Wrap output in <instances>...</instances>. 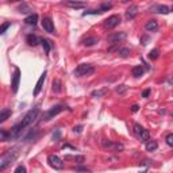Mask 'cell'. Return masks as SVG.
Here are the masks:
<instances>
[{"instance_id":"obj_1","label":"cell","mask_w":173,"mask_h":173,"mask_svg":"<svg viewBox=\"0 0 173 173\" xmlns=\"http://www.w3.org/2000/svg\"><path fill=\"white\" fill-rule=\"evenodd\" d=\"M39 115V108H32L30 110L27 114L25 115V118L22 119V122H19L18 125H15L12 128H11V138H18L20 135V133L25 130L27 126L32 125V123L35 122V119L38 118Z\"/></svg>"},{"instance_id":"obj_2","label":"cell","mask_w":173,"mask_h":173,"mask_svg":"<svg viewBox=\"0 0 173 173\" xmlns=\"http://www.w3.org/2000/svg\"><path fill=\"white\" fill-rule=\"evenodd\" d=\"M18 156H19V148H12L7 150L0 158V170H4L8 165H11L18 158Z\"/></svg>"},{"instance_id":"obj_3","label":"cell","mask_w":173,"mask_h":173,"mask_svg":"<svg viewBox=\"0 0 173 173\" xmlns=\"http://www.w3.org/2000/svg\"><path fill=\"white\" fill-rule=\"evenodd\" d=\"M95 72V68L89 64H80L74 69V76L81 77V76H89Z\"/></svg>"},{"instance_id":"obj_4","label":"cell","mask_w":173,"mask_h":173,"mask_svg":"<svg viewBox=\"0 0 173 173\" xmlns=\"http://www.w3.org/2000/svg\"><path fill=\"white\" fill-rule=\"evenodd\" d=\"M48 162L51 168H54V169H57V170L64 169V161L58 157V156H56V154H50V156H49Z\"/></svg>"},{"instance_id":"obj_5","label":"cell","mask_w":173,"mask_h":173,"mask_svg":"<svg viewBox=\"0 0 173 173\" xmlns=\"http://www.w3.org/2000/svg\"><path fill=\"white\" fill-rule=\"evenodd\" d=\"M64 110V106H56V107H53V108H50L49 110L46 114H43V120H50V119H53L54 116H57L60 112Z\"/></svg>"},{"instance_id":"obj_6","label":"cell","mask_w":173,"mask_h":173,"mask_svg":"<svg viewBox=\"0 0 173 173\" xmlns=\"http://www.w3.org/2000/svg\"><path fill=\"white\" fill-rule=\"evenodd\" d=\"M126 38H127V34H126L125 31L112 32V34H110L108 35V42H111V43H119V42L125 41Z\"/></svg>"},{"instance_id":"obj_7","label":"cell","mask_w":173,"mask_h":173,"mask_svg":"<svg viewBox=\"0 0 173 173\" xmlns=\"http://www.w3.org/2000/svg\"><path fill=\"white\" fill-rule=\"evenodd\" d=\"M119 23H120V16L112 15V16H110L108 19L104 20V27H106V29H114V27H116Z\"/></svg>"},{"instance_id":"obj_8","label":"cell","mask_w":173,"mask_h":173,"mask_svg":"<svg viewBox=\"0 0 173 173\" xmlns=\"http://www.w3.org/2000/svg\"><path fill=\"white\" fill-rule=\"evenodd\" d=\"M104 148L110 149L111 151H123L125 150V146L122 143H118V142H111V141H103Z\"/></svg>"},{"instance_id":"obj_9","label":"cell","mask_w":173,"mask_h":173,"mask_svg":"<svg viewBox=\"0 0 173 173\" xmlns=\"http://www.w3.org/2000/svg\"><path fill=\"white\" fill-rule=\"evenodd\" d=\"M42 27H43V30H45L46 32H49V34H54L56 32L54 25H53L50 18H43V20H42Z\"/></svg>"},{"instance_id":"obj_10","label":"cell","mask_w":173,"mask_h":173,"mask_svg":"<svg viewBox=\"0 0 173 173\" xmlns=\"http://www.w3.org/2000/svg\"><path fill=\"white\" fill-rule=\"evenodd\" d=\"M64 4L66 7H69V8H76V10H80V8L86 7L85 1H79V0H66Z\"/></svg>"},{"instance_id":"obj_11","label":"cell","mask_w":173,"mask_h":173,"mask_svg":"<svg viewBox=\"0 0 173 173\" xmlns=\"http://www.w3.org/2000/svg\"><path fill=\"white\" fill-rule=\"evenodd\" d=\"M19 81H20V71L18 68H15V73H14V77H12V91L14 92H18V88H19Z\"/></svg>"},{"instance_id":"obj_12","label":"cell","mask_w":173,"mask_h":173,"mask_svg":"<svg viewBox=\"0 0 173 173\" xmlns=\"http://www.w3.org/2000/svg\"><path fill=\"white\" fill-rule=\"evenodd\" d=\"M46 74H48V72H43V73L41 74V77H39V80L37 81L35 89H34V96H38V95H39V92H41V89H42V85H43V83H45Z\"/></svg>"},{"instance_id":"obj_13","label":"cell","mask_w":173,"mask_h":173,"mask_svg":"<svg viewBox=\"0 0 173 173\" xmlns=\"http://www.w3.org/2000/svg\"><path fill=\"white\" fill-rule=\"evenodd\" d=\"M137 14H138V7L137 6H130L127 10H126V19L127 20L134 19L135 16H137Z\"/></svg>"},{"instance_id":"obj_14","label":"cell","mask_w":173,"mask_h":173,"mask_svg":"<svg viewBox=\"0 0 173 173\" xmlns=\"http://www.w3.org/2000/svg\"><path fill=\"white\" fill-rule=\"evenodd\" d=\"M83 43H84V46H86V48H91V46L99 43V38H97V37H88V38H85L83 41Z\"/></svg>"},{"instance_id":"obj_15","label":"cell","mask_w":173,"mask_h":173,"mask_svg":"<svg viewBox=\"0 0 173 173\" xmlns=\"http://www.w3.org/2000/svg\"><path fill=\"white\" fill-rule=\"evenodd\" d=\"M145 29L148 30V31H156L158 29V23L156 20H148L146 25H145Z\"/></svg>"},{"instance_id":"obj_16","label":"cell","mask_w":173,"mask_h":173,"mask_svg":"<svg viewBox=\"0 0 173 173\" xmlns=\"http://www.w3.org/2000/svg\"><path fill=\"white\" fill-rule=\"evenodd\" d=\"M25 22L30 26H35L37 22H38V15H37V14H31V15H29L27 18H26Z\"/></svg>"},{"instance_id":"obj_17","label":"cell","mask_w":173,"mask_h":173,"mask_svg":"<svg viewBox=\"0 0 173 173\" xmlns=\"http://www.w3.org/2000/svg\"><path fill=\"white\" fill-rule=\"evenodd\" d=\"M26 41H27V43H29L30 46H35V45H38L39 38L37 35H34V34H29L27 38H26Z\"/></svg>"},{"instance_id":"obj_18","label":"cell","mask_w":173,"mask_h":173,"mask_svg":"<svg viewBox=\"0 0 173 173\" xmlns=\"http://www.w3.org/2000/svg\"><path fill=\"white\" fill-rule=\"evenodd\" d=\"M153 10H154V12L164 14V15H167V14L170 12V10H169V7L168 6H157V7H154Z\"/></svg>"},{"instance_id":"obj_19","label":"cell","mask_w":173,"mask_h":173,"mask_svg":"<svg viewBox=\"0 0 173 173\" xmlns=\"http://www.w3.org/2000/svg\"><path fill=\"white\" fill-rule=\"evenodd\" d=\"M8 116H11V110L3 108V110H1V114H0V123L6 122L7 119H8Z\"/></svg>"},{"instance_id":"obj_20","label":"cell","mask_w":173,"mask_h":173,"mask_svg":"<svg viewBox=\"0 0 173 173\" xmlns=\"http://www.w3.org/2000/svg\"><path fill=\"white\" fill-rule=\"evenodd\" d=\"M133 76L134 77H141L142 74H143V72H145V69H143V66H141V65H138V66H134L133 68Z\"/></svg>"},{"instance_id":"obj_21","label":"cell","mask_w":173,"mask_h":173,"mask_svg":"<svg viewBox=\"0 0 173 173\" xmlns=\"http://www.w3.org/2000/svg\"><path fill=\"white\" fill-rule=\"evenodd\" d=\"M145 148H146V150L148 151H154L156 149L158 148V143H157V141H148Z\"/></svg>"},{"instance_id":"obj_22","label":"cell","mask_w":173,"mask_h":173,"mask_svg":"<svg viewBox=\"0 0 173 173\" xmlns=\"http://www.w3.org/2000/svg\"><path fill=\"white\" fill-rule=\"evenodd\" d=\"M107 92H108V88H106V86H104V88H102V89L93 91V92H92V96L93 97H103Z\"/></svg>"},{"instance_id":"obj_23","label":"cell","mask_w":173,"mask_h":173,"mask_svg":"<svg viewBox=\"0 0 173 173\" xmlns=\"http://www.w3.org/2000/svg\"><path fill=\"white\" fill-rule=\"evenodd\" d=\"M39 42H41L42 46H43V49H45V53L46 54H49V53H50V49H51L50 42H49L48 39H43V38H39Z\"/></svg>"},{"instance_id":"obj_24","label":"cell","mask_w":173,"mask_h":173,"mask_svg":"<svg viewBox=\"0 0 173 173\" xmlns=\"http://www.w3.org/2000/svg\"><path fill=\"white\" fill-rule=\"evenodd\" d=\"M65 160H73V161H76V162H79V164H83L84 162V157H83V156H66V157H65Z\"/></svg>"},{"instance_id":"obj_25","label":"cell","mask_w":173,"mask_h":173,"mask_svg":"<svg viewBox=\"0 0 173 173\" xmlns=\"http://www.w3.org/2000/svg\"><path fill=\"white\" fill-rule=\"evenodd\" d=\"M18 11H19V12H22V14H27V12H30V11H31V8H30V7L27 6L26 3H22L19 7H18Z\"/></svg>"},{"instance_id":"obj_26","label":"cell","mask_w":173,"mask_h":173,"mask_svg":"<svg viewBox=\"0 0 173 173\" xmlns=\"http://www.w3.org/2000/svg\"><path fill=\"white\" fill-rule=\"evenodd\" d=\"M61 81L60 80H54L53 81V91H54V92H61L62 91V88H61Z\"/></svg>"},{"instance_id":"obj_27","label":"cell","mask_w":173,"mask_h":173,"mask_svg":"<svg viewBox=\"0 0 173 173\" xmlns=\"http://www.w3.org/2000/svg\"><path fill=\"white\" fill-rule=\"evenodd\" d=\"M8 138H11V133H7L6 130L0 131V141H7Z\"/></svg>"},{"instance_id":"obj_28","label":"cell","mask_w":173,"mask_h":173,"mask_svg":"<svg viewBox=\"0 0 173 173\" xmlns=\"http://www.w3.org/2000/svg\"><path fill=\"white\" fill-rule=\"evenodd\" d=\"M158 54H160L158 49H153V50H150V53H149V58H150V60H157Z\"/></svg>"},{"instance_id":"obj_29","label":"cell","mask_w":173,"mask_h":173,"mask_svg":"<svg viewBox=\"0 0 173 173\" xmlns=\"http://www.w3.org/2000/svg\"><path fill=\"white\" fill-rule=\"evenodd\" d=\"M149 137H150V133L148 130H142V133L139 134V138H141L142 141H149Z\"/></svg>"},{"instance_id":"obj_30","label":"cell","mask_w":173,"mask_h":173,"mask_svg":"<svg viewBox=\"0 0 173 173\" xmlns=\"http://www.w3.org/2000/svg\"><path fill=\"white\" fill-rule=\"evenodd\" d=\"M119 54H120V57L126 58V57H128V56H130V50H128L127 48H123V49H120V50H119Z\"/></svg>"},{"instance_id":"obj_31","label":"cell","mask_w":173,"mask_h":173,"mask_svg":"<svg viewBox=\"0 0 173 173\" xmlns=\"http://www.w3.org/2000/svg\"><path fill=\"white\" fill-rule=\"evenodd\" d=\"M120 48H119V43H112V46L108 48V53H115V51H119Z\"/></svg>"},{"instance_id":"obj_32","label":"cell","mask_w":173,"mask_h":173,"mask_svg":"<svg viewBox=\"0 0 173 173\" xmlns=\"http://www.w3.org/2000/svg\"><path fill=\"white\" fill-rule=\"evenodd\" d=\"M111 8H112L111 3H104V4H102V7H100L99 10L102 11V12H104V11H108V10H111Z\"/></svg>"},{"instance_id":"obj_33","label":"cell","mask_w":173,"mask_h":173,"mask_svg":"<svg viewBox=\"0 0 173 173\" xmlns=\"http://www.w3.org/2000/svg\"><path fill=\"white\" fill-rule=\"evenodd\" d=\"M99 14H103V12L100 10H91V11H85L83 15L86 16V15H99Z\"/></svg>"},{"instance_id":"obj_34","label":"cell","mask_w":173,"mask_h":173,"mask_svg":"<svg viewBox=\"0 0 173 173\" xmlns=\"http://www.w3.org/2000/svg\"><path fill=\"white\" fill-rule=\"evenodd\" d=\"M142 130H143V128H142V126L138 125V123H135V125H134V133H135V134L139 135L142 133Z\"/></svg>"},{"instance_id":"obj_35","label":"cell","mask_w":173,"mask_h":173,"mask_svg":"<svg viewBox=\"0 0 173 173\" xmlns=\"http://www.w3.org/2000/svg\"><path fill=\"white\" fill-rule=\"evenodd\" d=\"M126 91H127V86H126L125 84L116 86V92H118V93H123V92H126Z\"/></svg>"},{"instance_id":"obj_36","label":"cell","mask_w":173,"mask_h":173,"mask_svg":"<svg viewBox=\"0 0 173 173\" xmlns=\"http://www.w3.org/2000/svg\"><path fill=\"white\" fill-rule=\"evenodd\" d=\"M10 26H11V23H4V25L1 26V29H0V34H4V32H6V30L8 29Z\"/></svg>"},{"instance_id":"obj_37","label":"cell","mask_w":173,"mask_h":173,"mask_svg":"<svg viewBox=\"0 0 173 173\" xmlns=\"http://www.w3.org/2000/svg\"><path fill=\"white\" fill-rule=\"evenodd\" d=\"M167 143L169 145V146H173V134H169L167 137Z\"/></svg>"},{"instance_id":"obj_38","label":"cell","mask_w":173,"mask_h":173,"mask_svg":"<svg viewBox=\"0 0 173 173\" xmlns=\"http://www.w3.org/2000/svg\"><path fill=\"white\" fill-rule=\"evenodd\" d=\"M148 42H149V37H148V35H143V37L141 38V43H142L143 46L148 45Z\"/></svg>"},{"instance_id":"obj_39","label":"cell","mask_w":173,"mask_h":173,"mask_svg":"<svg viewBox=\"0 0 173 173\" xmlns=\"http://www.w3.org/2000/svg\"><path fill=\"white\" fill-rule=\"evenodd\" d=\"M15 173H26V168L20 165V167H18V168L15 169Z\"/></svg>"},{"instance_id":"obj_40","label":"cell","mask_w":173,"mask_h":173,"mask_svg":"<svg viewBox=\"0 0 173 173\" xmlns=\"http://www.w3.org/2000/svg\"><path fill=\"white\" fill-rule=\"evenodd\" d=\"M73 131H74V133H77V134H80V133L83 131V126H74Z\"/></svg>"},{"instance_id":"obj_41","label":"cell","mask_w":173,"mask_h":173,"mask_svg":"<svg viewBox=\"0 0 173 173\" xmlns=\"http://www.w3.org/2000/svg\"><path fill=\"white\" fill-rule=\"evenodd\" d=\"M74 170H77V172H89L86 168H83V167H76L74 168Z\"/></svg>"},{"instance_id":"obj_42","label":"cell","mask_w":173,"mask_h":173,"mask_svg":"<svg viewBox=\"0 0 173 173\" xmlns=\"http://www.w3.org/2000/svg\"><path fill=\"white\" fill-rule=\"evenodd\" d=\"M149 95H150V89H145L142 92V97H149Z\"/></svg>"},{"instance_id":"obj_43","label":"cell","mask_w":173,"mask_h":173,"mask_svg":"<svg viewBox=\"0 0 173 173\" xmlns=\"http://www.w3.org/2000/svg\"><path fill=\"white\" fill-rule=\"evenodd\" d=\"M58 138H60V131L57 130V131H56V134H53V139H54V141H57Z\"/></svg>"},{"instance_id":"obj_44","label":"cell","mask_w":173,"mask_h":173,"mask_svg":"<svg viewBox=\"0 0 173 173\" xmlns=\"http://www.w3.org/2000/svg\"><path fill=\"white\" fill-rule=\"evenodd\" d=\"M138 110H139V107H138V106H137V104H134V106H133V107H131V112H137V111H138Z\"/></svg>"},{"instance_id":"obj_45","label":"cell","mask_w":173,"mask_h":173,"mask_svg":"<svg viewBox=\"0 0 173 173\" xmlns=\"http://www.w3.org/2000/svg\"><path fill=\"white\" fill-rule=\"evenodd\" d=\"M130 0H122V3H128Z\"/></svg>"},{"instance_id":"obj_46","label":"cell","mask_w":173,"mask_h":173,"mask_svg":"<svg viewBox=\"0 0 173 173\" xmlns=\"http://www.w3.org/2000/svg\"><path fill=\"white\" fill-rule=\"evenodd\" d=\"M169 83H170V84H173V79H169Z\"/></svg>"},{"instance_id":"obj_47","label":"cell","mask_w":173,"mask_h":173,"mask_svg":"<svg viewBox=\"0 0 173 173\" xmlns=\"http://www.w3.org/2000/svg\"><path fill=\"white\" fill-rule=\"evenodd\" d=\"M12 1H19V0H12Z\"/></svg>"},{"instance_id":"obj_48","label":"cell","mask_w":173,"mask_h":173,"mask_svg":"<svg viewBox=\"0 0 173 173\" xmlns=\"http://www.w3.org/2000/svg\"><path fill=\"white\" fill-rule=\"evenodd\" d=\"M172 115H173V112H172Z\"/></svg>"},{"instance_id":"obj_49","label":"cell","mask_w":173,"mask_h":173,"mask_svg":"<svg viewBox=\"0 0 173 173\" xmlns=\"http://www.w3.org/2000/svg\"><path fill=\"white\" fill-rule=\"evenodd\" d=\"M172 11H173V8H172Z\"/></svg>"}]
</instances>
